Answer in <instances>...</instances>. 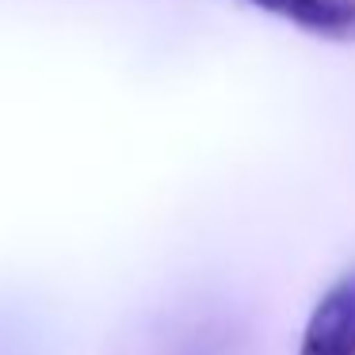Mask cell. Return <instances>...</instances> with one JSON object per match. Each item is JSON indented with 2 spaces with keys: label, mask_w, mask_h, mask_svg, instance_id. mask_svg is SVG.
I'll list each match as a JSON object with an SVG mask.
<instances>
[{
  "label": "cell",
  "mask_w": 355,
  "mask_h": 355,
  "mask_svg": "<svg viewBox=\"0 0 355 355\" xmlns=\"http://www.w3.org/2000/svg\"><path fill=\"white\" fill-rule=\"evenodd\" d=\"M298 355H355V279H340L313 306Z\"/></svg>",
  "instance_id": "obj_1"
},
{
  "label": "cell",
  "mask_w": 355,
  "mask_h": 355,
  "mask_svg": "<svg viewBox=\"0 0 355 355\" xmlns=\"http://www.w3.org/2000/svg\"><path fill=\"white\" fill-rule=\"evenodd\" d=\"M275 19L302 27L313 35H352L355 31V0H245Z\"/></svg>",
  "instance_id": "obj_2"
}]
</instances>
